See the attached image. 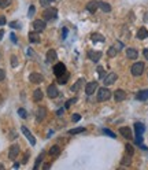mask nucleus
Here are the masks:
<instances>
[{"label":"nucleus","instance_id":"obj_39","mask_svg":"<svg viewBox=\"0 0 148 170\" xmlns=\"http://www.w3.org/2000/svg\"><path fill=\"white\" fill-rule=\"evenodd\" d=\"M53 0H40V4H41L43 7H48L51 3H52Z\"/></svg>","mask_w":148,"mask_h":170},{"label":"nucleus","instance_id":"obj_14","mask_svg":"<svg viewBox=\"0 0 148 170\" xmlns=\"http://www.w3.org/2000/svg\"><path fill=\"white\" fill-rule=\"evenodd\" d=\"M119 133H121L125 139H127V140L133 139V136H132V130H130V128H127V126H122V128H119Z\"/></svg>","mask_w":148,"mask_h":170},{"label":"nucleus","instance_id":"obj_22","mask_svg":"<svg viewBox=\"0 0 148 170\" xmlns=\"http://www.w3.org/2000/svg\"><path fill=\"white\" fill-rule=\"evenodd\" d=\"M148 37V30L145 27H140L139 32H137V39L139 40H144Z\"/></svg>","mask_w":148,"mask_h":170},{"label":"nucleus","instance_id":"obj_24","mask_svg":"<svg viewBox=\"0 0 148 170\" xmlns=\"http://www.w3.org/2000/svg\"><path fill=\"white\" fill-rule=\"evenodd\" d=\"M29 41L30 43H40V36H39V32H30L29 33Z\"/></svg>","mask_w":148,"mask_h":170},{"label":"nucleus","instance_id":"obj_16","mask_svg":"<svg viewBox=\"0 0 148 170\" xmlns=\"http://www.w3.org/2000/svg\"><path fill=\"white\" fill-rule=\"evenodd\" d=\"M56 59H58L56 51H55V50H48V52H47V62L48 63H52V62H55Z\"/></svg>","mask_w":148,"mask_h":170},{"label":"nucleus","instance_id":"obj_53","mask_svg":"<svg viewBox=\"0 0 148 170\" xmlns=\"http://www.w3.org/2000/svg\"><path fill=\"white\" fill-rule=\"evenodd\" d=\"M56 114H58V115H62V114H63V108H60V110H58V111H56Z\"/></svg>","mask_w":148,"mask_h":170},{"label":"nucleus","instance_id":"obj_42","mask_svg":"<svg viewBox=\"0 0 148 170\" xmlns=\"http://www.w3.org/2000/svg\"><path fill=\"white\" fill-rule=\"evenodd\" d=\"M74 101H76V99H69V100L65 103V108H70V106L73 104Z\"/></svg>","mask_w":148,"mask_h":170},{"label":"nucleus","instance_id":"obj_38","mask_svg":"<svg viewBox=\"0 0 148 170\" xmlns=\"http://www.w3.org/2000/svg\"><path fill=\"white\" fill-rule=\"evenodd\" d=\"M11 66L12 67H17L18 66V58L15 56V55H12L11 56Z\"/></svg>","mask_w":148,"mask_h":170},{"label":"nucleus","instance_id":"obj_28","mask_svg":"<svg viewBox=\"0 0 148 170\" xmlns=\"http://www.w3.org/2000/svg\"><path fill=\"white\" fill-rule=\"evenodd\" d=\"M69 77H70V74H69V72H66L65 74H62V75H60V77H58V82H59V84H62V85H63V84H66V82H67Z\"/></svg>","mask_w":148,"mask_h":170},{"label":"nucleus","instance_id":"obj_13","mask_svg":"<svg viewBox=\"0 0 148 170\" xmlns=\"http://www.w3.org/2000/svg\"><path fill=\"white\" fill-rule=\"evenodd\" d=\"M47 95H48V98L55 99L59 95V91H58V88L55 87V85H50V87L47 88Z\"/></svg>","mask_w":148,"mask_h":170},{"label":"nucleus","instance_id":"obj_10","mask_svg":"<svg viewBox=\"0 0 148 170\" xmlns=\"http://www.w3.org/2000/svg\"><path fill=\"white\" fill-rule=\"evenodd\" d=\"M99 8V2L98 0H92V2H89L88 4H86V10H88L91 14H95L96 11H98Z\"/></svg>","mask_w":148,"mask_h":170},{"label":"nucleus","instance_id":"obj_50","mask_svg":"<svg viewBox=\"0 0 148 170\" xmlns=\"http://www.w3.org/2000/svg\"><path fill=\"white\" fill-rule=\"evenodd\" d=\"M122 47H124V45H122V43H118V44L115 45V48H117V50H121Z\"/></svg>","mask_w":148,"mask_h":170},{"label":"nucleus","instance_id":"obj_56","mask_svg":"<svg viewBox=\"0 0 148 170\" xmlns=\"http://www.w3.org/2000/svg\"><path fill=\"white\" fill-rule=\"evenodd\" d=\"M0 169H4V165H2V163H0Z\"/></svg>","mask_w":148,"mask_h":170},{"label":"nucleus","instance_id":"obj_40","mask_svg":"<svg viewBox=\"0 0 148 170\" xmlns=\"http://www.w3.org/2000/svg\"><path fill=\"white\" fill-rule=\"evenodd\" d=\"M34 12H36V7H34V6H30V7H29V12H27L29 18H32L33 15H34Z\"/></svg>","mask_w":148,"mask_h":170},{"label":"nucleus","instance_id":"obj_31","mask_svg":"<svg viewBox=\"0 0 148 170\" xmlns=\"http://www.w3.org/2000/svg\"><path fill=\"white\" fill-rule=\"evenodd\" d=\"M81 132H85V128H84V126H80V128L70 129V130H69V134H77V133H81Z\"/></svg>","mask_w":148,"mask_h":170},{"label":"nucleus","instance_id":"obj_7","mask_svg":"<svg viewBox=\"0 0 148 170\" xmlns=\"http://www.w3.org/2000/svg\"><path fill=\"white\" fill-rule=\"evenodd\" d=\"M33 29H34L36 32H43V30L45 29V21L44 19H36V21L33 22Z\"/></svg>","mask_w":148,"mask_h":170},{"label":"nucleus","instance_id":"obj_3","mask_svg":"<svg viewBox=\"0 0 148 170\" xmlns=\"http://www.w3.org/2000/svg\"><path fill=\"white\" fill-rule=\"evenodd\" d=\"M110 98H111V92H110V89H107L106 87L99 89V92H98V100L99 101H106V100H108Z\"/></svg>","mask_w":148,"mask_h":170},{"label":"nucleus","instance_id":"obj_21","mask_svg":"<svg viewBox=\"0 0 148 170\" xmlns=\"http://www.w3.org/2000/svg\"><path fill=\"white\" fill-rule=\"evenodd\" d=\"M134 130H136V136H141L145 130V126L141 122H136L134 123Z\"/></svg>","mask_w":148,"mask_h":170},{"label":"nucleus","instance_id":"obj_5","mask_svg":"<svg viewBox=\"0 0 148 170\" xmlns=\"http://www.w3.org/2000/svg\"><path fill=\"white\" fill-rule=\"evenodd\" d=\"M96 89H98V82H96V81H91V82L86 84L85 93H86V95H93Z\"/></svg>","mask_w":148,"mask_h":170},{"label":"nucleus","instance_id":"obj_6","mask_svg":"<svg viewBox=\"0 0 148 170\" xmlns=\"http://www.w3.org/2000/svg\"><path fill=\"white\" fill-rule=\"evenodd\" d=\"M18 154H19V146H18V144H12V146L10 147V151H8V158L11 159V161H14L18 156Z\"/></svg>","mask_w":148,"mask_h":170},{"label":"nucleus","instance_id":"obj_44","mask_svg":"<svg viewBox=\"0 0 148 170\" xmlns=\"http://www.w3.org/2000/svg\"><path fill=\"white\" fill-rule=\"evenodd\" d=\"M6 17H3V15H0V26H3V25H6Z\"/></svg>","mask_w":148,"mask_h":170},{"label":"nucleus","instance_id":"obj_27","mask_svg":"<svg viewBox=\"0 0 148 170\" xmlns=\"http://www.w3.org/2000/svg\"><path fill=\"white\" fill-rule=\"evenodd\" d=\"M99 7H100L104 12H110V11H111V6H110L108 3H106V2H99Z\"/></svg>","mask_w":148,"mask_h":170},{"label":"nucleus","instance_id":"obj_23","mask_svg":"<svg viewBox=\"0 0 148 170\" xmlns=\"http://www.w3.org/2000/svg\"><path fill=\"white\" fill-rule=\"evenodd\" d=\"M82 84H85V80H84V78L77 80V82H76L73 87H71V92H78V91H80V88L82 87Z\"/></svg>","mask_w":148,"mask_h":170},{"label":"nucleus","instance_id":"obj_1","mask_svg":"<svg viewBox=\"0 0 148 170\" xmlns=\"http://www.w3.org/2000/svg\"><path fill=\"white\" fill-rule=\"evenodd\" d=\"M43 18H44V21H53V19H56L58 18V10L53 8V7L45 8L44 12H43Z\"/></svg>","mask_w":148,"mask_h":170},{"label":"nucleus","instance_id":"obj_32","mask_svg":"<svg viewBox=\"0 0 148 170\" xmlns=\"http://www.w3.org/2000/svg\"><path fill=\"white\" fill-rule=\"evenodd\" d=\"M130 158H132V156L126 154V155L122 158V162H121V163H122V165H130V163H132V159H130Z\"/></svg>","mask_w":148,"mask_h":170},{"label":"nucleus","instance_id":"obj_18","mask_svg":"<svg viewBox=\"0 0 148 170\" xmlns=\"http://www.w3.org/2000/svg\"><path fill=\"white\" fill-rule=\"evenodd\" d=\"M136 99L140 101H144L148 99V89H143V91H139L136 93Z\"/></svg>","mask_w":148,"mask_h":170},{"label":"nucleus","instance_id":"obj_52","mask_svg":"<svg viewBox=\"0 0 148 170\" xmlns=\"http://www.w3.org/2000/svg\"><path fill=\"white\" fill-rule=\"evenodd\" d=\"M144 56L148 59V48H145V50H144Z\"/></svg>","mask_w":148,"mask_h":170},{"label":"nucleus","instance_id":"obj_11","mask_svg":"<svg viewBox=\"0 0 148 170\" xmlns=\"http://www.w3.org/2000/svg\"><path fill=\"white\" fill-rule=\"evenodd\" d=\"M101 51H88V58L92 60V62H98L101 58Z\"/></svg>","mask_w":148,"mask_h":170},{"label":"nucleus","instance_id":"obj_36","mask_svg":"<svg viewBox=\"0 0 148 170\" xmlns=\"http://www.w3.org/2000/svg\"><path fill=\"white\" fill-rule=\"evenodd\" d=\"M103 133L107 134V136H110L111 139H115V133H114V132H111L110 129H106V128H104V129H103Z\"/></svg>","mask_w":148,"mask_h":170},{"label":"nucleus","instance_id":"obj_15","mask_svg":"<svg viewBox=\"0 0 148 170\" xmlns=\"http://www.w3.org/2000/svg\"><path fill=\"white\" fill-rule=\"evenodd\" d=\"M115 80H117V74H115V73H108V74L103 78V81H104V84H106V85H111V84H114V82H115Z\"/></svg>","mask_w":148,"mask_h":170},{"label":"nucleus","instance_id":"obj_20","mask_svg":"<svg viewBox=\"0 0 148 170\" xmlns=\"http://www.w3.org/2000/svg\"><path fill=\"white\" fill-rule=\"evenodd\" d=\"M126 56L129 58V59H137L139 52H137L134 48H127V50H126Z\"/></svg>","mask_w":148,"mask_h":170},{"label":"nucleus","instance_id":"obj_9","mask_svg":"<svg viewBox=\"0 0 148 170\" xmlns=\"http://www.w3.org/2000/svg\"><path fill=\"white\" fill-rule=\"evenodd\" d=\"M43 75L40 74V73H30V75H29V81L32 84H40V82H43Z\"/></svg>","mask_w":148,"mask_h":170},{"label":"nucleus","instance_id":"obj_29","mask_svg":"<svg viewBox=\"0 0 148 170\" xmlns=\"http://www.w3.org/2000/svg\"><path fill=\"white\" fill-rule=\"evenodd\" d=\"M43 158H44V152L43 154H40L39 156H37V159H36V163H34V166H33V169H39V166H40V163L43 162Z\"/></svg>","mask_w":148,"mask_h":170},{"label":"nucleus","instance_id":"obj_26","mask_svg":"<svg viewBox=\"0 0 148 170\" xmlns=\"http://www.w3.org/2000/svg\"><path fill=\"white\" fill-rule=\"evenodd\" d=\"M43 99V92L41 89H36L34 92H33V100L34 101H40Z\"/></svg>","mask_w":148,"mask_h":170},{"label":"nucleus","instance_id":"obj_34","mask_svg":"<svg viewBox=\"0 0 148 170\" xmlns=\"http://www.w3.org/2000/svg\"><path fill=\"white\" fill-rule=\"evenodd\" d=\"M18 115L21 117V118H27V113H26V110L25 108H18Z\"/></svg>","mask_w":148,"mask_h":170},{"label":"nucleus","instance_id":"obj_30","mask_svg":"<svg viewBox=\"0 0 148 170\" xmlns=\"http://www.w3.org/2000/svg\"><path fill=\"white\" fill-rule=\"evenodd\" d=\"M117 52H118V50H117L115 47H110L108 51H107V55H108L110 58H114V56H117Z\"/></svg>","mask_w":148,"mask_h":170},{"label":"nucleus","instance_id":"obj_49","mask_svg":"<svg viewBox=\"0 0 148 170\" xmlns=\"http://www.w3.org/2000/svg\"><path fill=\"white\" fill-rule=\"evenodd\" d=\"M27 158H29V152H27L26 155L24 156V161H22V163H26V162H27Z\"/></svg>","mask_w":148,"mask_h":170},{"label":"nucleus","instance_id":"obj_35","mask_svg":"<svg viewBox=\"0 0 148 170\" xmlns=\"http://www.w3.org/2000/svg\"><path fill=\"white\" fill-rule=\"evenodd\" d=\"M11 3V0H0V8H7Z\"/></svg>","mask_w":148,"mask_h":170},{"label":"nucleus","instance_id":"obj_2","mask_svg":"<svg viewBox=\"0 0 148 170\" xmlns=\"http://www.w3.org/2000/svg\"><path fill=\"white\" fill-rule=\"evenodd\" d=\"M130 72H132V74H133L134 77H139V75H141L143 72H144V63H143V62H136L133 66H132Z\"/></svg>","mask_w":148,"mask_h":170},{"label":"nucleus","instance_id":"obj_37","mask_svg":"<svg viewBox=\"0 0 148 170\" xmlns=\"http://www.w3.org/2000/svg\"><path fill=\"white\" fill-rule=\"evenodd\" d=\"M98 73H99V77H100L101 80L106 77V74H104V69L101 67V66H99V67H98Z\"/></svg>","mask_w":148,"mask_h":170},{"label":"nucleus","instance_id":"obj_45","mask_svg":"<svg viewBox=\"0 0 148 170\" xmlns=\"http://www.w3.org/2000/svg\"><path fill=\"white\" fill-rule=\"evenodd\" d=\"M10 39H11V41L14 43V44H17V36H15L14 33H11V34H10Z\"/></svg>","mask_w":148,"mask_h":170},{"label":"nucleus","instance_id":"obj_46","mask_svg":"<svg viewBox=\"0 0 148 170\" xmlns=\"http://www.w3.org/2000/svg\"><path fill=\"white\" fill-rule=\"evenodd\" d=\"M4 78H6V73H4V70L0 69V81H3Z\"/></svg>","mask_w":148,"mask_h":170},{"label":"nucleus","instance_id":"obj_41","mask_svg":"<svg viewBox=\"0 0 148 170\" xmlns=\"http://www.w3.org/2000/svg\"><path fill=\"white\" fill-rule=\"evenodd\" d=\"M71 120H73V122H78V121L81 120V115L80 114H73V115H71Z\"/></svg>","mask_w":148,"mask_h":170},{"label":"nucleus","instance_id":"obj_55","mask_svg":"<svg viewBox=\"0 0 148 170\" xmlns=\"http://www.w3.org/2000/svg\"><path fill=\"white\" fill-rule=\"evenodd\" d=\"M19 167V163H14V166H12V169H18Z\"/></svg>","mask_w":148,"mask_h":170},{"label":"nucleus","instance_id":"obj_12","mask_svg":"<svg viewBox=\"0 0 148 170\" xmlns=\"http://www.w3.org/2000/svg\"><path fill=\"white\" fill-rule=\"evenodd\" d=\"M21 129H22V132H24V134L26 136V139L30 141V144H32V146H36V139H34V136L29 132V129H27L26 126H21Z\"/></svg>","mask_w":148,"mask_h":170},{"label":"nucleus","instance_id":"obj_43","mask_svg":"<svg viewBox=\"0 0 148 170\" xmlns=\"http://www.w3.org/2000/svg\"><path fill=\"white\" fill-rule=\"evenodd\" d=\"M134 143L140 146V144L143 143V137H141V136H136V139H134Z\"/></svg>","mask_w":148,"mask_h":170},{"label":"nucleus","instance_id":"obj_17","mask_svg":"<svg viewBox=\"0 0 148 170\" xmlns=\"http://www.w3.org/2000/svg\"><path fill=\"white\" fill-rule=\"evenodd\" d=\"M114 99H115V101H124L125 99H126V93H125V91H122V89L115 91V93H114Z\"/></svg>","mask_w":148,"mask_h":170},{"label":"nucleus","instance_id":"obj_19","mask_svg":"<svg viewBox=\"0 0 148 170\" xmlns=\"http://www.w3.org/2000/svg\"><path fill=\"white\" fill-rule=\"evenodd\" d=\"M48 154H50V156H52V158H56V156H59L60 147L59 146H52V147H51V149L48 151Z\"/></svg>","mask_w":148,"mask_h":170},{"label":"nucleus","instance_id":"obj_54","mask_svg":"<svg viewBox=\"0 0 148 170\" xmlns=\"http://www.w3.org/2000/svg\"><path fill=\"white\" fill-rule=\"evenodd\" d=\"M3 36H4V30H0V40L3 39Z\"/></svg>","mask_w":148,"mask_h":170},{"label":"nucleus","instance_id":"obj_47","mask_svg":"<svg viewBox=\"0 0 148 170\" xmlns=\"http://www.w3.org/2000/svg\"><path fill=\"white\" fill-rule=\"evenodd\" d=\"M66 37H67V29H66V27H63V33H62V39L65 40Z\"/></svg>","mask_w":148,"mask_h":170},{"label":"nucleus","instance_id":"obj_33","mask_svg":"<svg viewBox=\"0 0 148 170\" xmlns=\"http://www.w3.org/2000/svg\"><path fill=\"white\" fill-rule=\"evenodd\" d=\"M125 149H126V154L127 155H133L134 154V149H133V147L130 146V144H126V146H125Z\"/></svg>","mask_w":148,"mask_h":170},{"label":"nucleus","instance_id":"obj_8","mask_svg":"<svg viewBox=\"0 0 148 170\" xmlns=\"http://www.w3.org/2000/svg\"><path fill=\"white\" fill-rule=\"evenodd\" d=\"M36 117H37V118H36L37 122H41L45 117H47V108L43 107V106H40V107L37 108V114H36Z\"/></svg>","mask_w":148,"mask_h":170},{"label":"nucleus","instance_id":"obj_25","mask_svg":"<svg viewBox=\"0 0 148 170\" xmlns=\"http://www.w3.org/2000/svg\"><path fill=\"white\" fill-rule=\"evenodd\" d=\"M91 39H92V41L93 43H103L104 40H106L101 34H99V33H93V34L91 36Z\"/></svg>","mask_w":148,"mask_h":170},{"label":"nucleus","instance_id":"obj_4","mask_svg":"<svg viewBox=\"0 0 148 170\" xmlns=\"http://www.w3.org/2000/svg\"><path fill=\"white\" fill-rule=\"evenodd\" d=\"M66 72H67V70H66V66L63 65L62 62L56 63V65L53 66V74L56 75V77H60V75H62V74H65Z\"/></svg>","mask_w":148,"mask_h":170},{"label":"nucleus","instance_id":"obj_51","mask_svg":"<svg viewBox=\"0 0 148 170\" xmlns=\"http://www.w3.org/2000/svg\"><path fill=\"white\" fill-rule=\"evenodd\" d=\"M51 167V163H45L44 166H43V169H50Z\"/></svg>","mask_w":148,"mask_h":170},{"label":"nucleus","instance_id":"obj_48","mask_svg":"<svg viewBox=\"0 0 148 170\" xmlns=\"http://www.w3.org/2000/svg\"><path fill=\"white\" fill-rule=\"evenodd\" d=\"M10 26H11V27H19V24H18V22H11V24H10Z\"/></svg>","mask_w":148,"mask_h":170}]
</instances>
